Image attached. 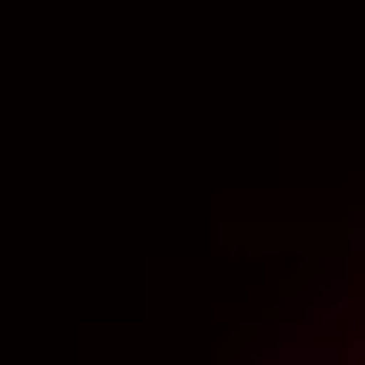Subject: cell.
<instances>
[{"label": "cell", "mask_w": 365, "mask_h": 365, "mask_svg": "<svg viewBox=\"0 0 365 365\" xmlns=\"http://www.w3.org/2000/svg\"><path fill=\"white\" fill-rule=\"evenodd\" d=\"M264 365H365V357H357V349H340L331 331H306L297 349H280V357H264Z\"/></svg>", "instance_id": "1"}]
</instances>
